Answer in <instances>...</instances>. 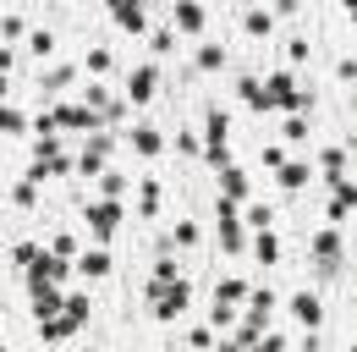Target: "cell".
I'll use <instances>...</instances> for the list:
<instances>
[{
  "instance_id": "cell-1",
  "label": "cell",
  "mask_w": 357,
  "mask_h": 352,
  "mask_svg": "<svg viewBox=\"0 0 357 352\" xmlns=\"http://www.w3.org/2000/svg\"><path fill=\"white\" fill-rule=\"evenodd\" d=\"M83 220L93 226V237H99V242H110V237H116V226H121V204H110V198H93L89 210H83Z\"/></svg>"
},
{
  "instance_id": "cell-2",
  "label": "cell",
  "mask_w": 357,
  "mask_h": 352,
  "mask_svg": "<svg viewBox=\"0 0 357 352\" xmlns=\"http://www.w3.org/2000/svg\"><path fill=\"white\" fill-rule=\"evenodd\" d=\"M313 259H319V275H335L341 270V231L335 226L313 231Z\"/></svg>"
},
{
  "instance_id": "cell-3",
  "label": "cell",
  "mask_w": 357,
  "mask_h": 352,
  "mask_svg": "<svg viewBox=\"0 0 357 352\" xmlns=\"http://www.w3.org/2000/svg\"><path fill=\"white\" fill-rule=\"evenodd\" d=\"M154 88H160V66H154V61L132 66V72H127V105H149Z\"/></svg>"
},
{
  "instance_id": "cell-4",
  "label": "cell",
  "mask_w": 357,
  "mask_h": 352,
  "mask_svg": "<svg viewBox=\"0 0 357 352\" xmlns=\"http://www.w3.org/2000/svg\"><path fill=\"white\" fill-rule=\"evenodd\" d=\"M127 143H132L137 154H149V160H154V154H160V149H165V132L154 127V122H137V127L127 132Z\"/></svg>"
},
{
  "instance_id": "cell-5",
  "label": "cell",
  "mask_w": 357,
  "mask_h": 352,
  "mask_svg": "<svg viewBox=\"0 0 357 352\" xmlns=\"http://www.w3.org/2000/svg\"><path fill=\"white\" fill-rule=\"evenodd\" d=\"M105 160H110V138H89V143H83V154H77V171L83 176H105Z\"/></svg>"
},
{
  "instance_id": "cell-6",
  "label": "cell",
  "mask_w": 357,
  "mask_h": 352,
  "mask_svg": "<svg viewBox=\"0 0 357 352\" xmlns=\"http://www.w3.org/2000/svg\"><path fill=\"white\" fill-rule=\"evenodd\" d=\"M291 319H297V325H308V330H319V319H324L319 292H297V298H291Z\"/></svg>"
},
{
  "instance_id": "cell-7",
  "label": "cell",
  "mask_w": 357,
  "mask_h": 352,
  "mask_svg": "<svg viewBox=\"0 0 357 352\" xmlns=\"http://www.w3.org/2000/svg\"><path fill=\"white\" fill-rule=\"evenodd\" d=\"M204 22H209L204 6H171V28L176 34H204Z\"/></svg>"
},
{
  "instance_id": "cell-8",
  "label": "cell",
  "mask_w": 357,
  "mask_h": 352,
  "mask_svg": "<svg viewBox=\"0 0 357 352\" xmlns=\"http://www.w3.org/2000/svg\"><path fill=\"white\" fill-rule=\"evenodd\" d=\"M110 22H116V28H127V34H143V28H149V11L121 0V6H110Z\"/></svg>"
},
{
  "instance_id": "cell-9",
  "label": "cell",
  "mask_w": 357,
  "mask_h": 352,
  "mask_svg": "<svg viewBox=\"0 0 357 352\" xmlns=\"http://www.w3.org/2000/svg\"><path fill=\"white\" fill-rule=\"evenodd\" d=\"M248 298H253V292H248L242 275H225L220 286H215V303H220V308H236V303H248Z\"/></svg>"
},
{
  "instance_id": "cell-10",
  "label": "cell",
  "mask_w": 357,
  "mask_h": 352,
  "mask_svg": "<svg viewBox=\"0 0 357 352\" xmlns=\"http://www.w3.org/2000/svg\"><path fill=\"white\" fill-rule=\"evenodd\" d=\"M220 198L225 204H242V198H248V171H242V166L220 171Z\"/></svg>"
},
{
  "instance_id": "cell-11",
  "label": "cell",
  "mask_w": 357,
  "mask_h": 352,
  "mask_svg": "<svg viewBox=\"0 0 357 352\" xmlns=\"http://www.w3.org/2000/svg\"><path fill=\"white\" fill-rule=\"evenodd\" d=\"M89 319H93V298H89V292H72V298H66V325L83 330Z\"/></svg>"
},
{
  "instance_id": "cell-12",
  "label": "cell",
  "mask_w": 357,
  "mask_h": 352,
  "mask_svg": "<svg viewBox=\"0 0 357 352\" xmlns=\"http://www.w3.org/2000/svg\"><path fill=\"white\" fill-rule=\"evenodd\" d=\"M137 215H143V220L160 215V182H154V176H149V182H137Z\"/></svg>"
},
{
  "instance_id": "cell-13",
  "label": "cell",
  "mask_w": 357,
  "mask_h": 352,
  "mask_svg": "<svg viewBox=\"0 0 357 352\" xmlns=\"http://www.w3.org/2000/svg\"><path fill=\"white\" fill-rule=\"evenodd\" d=\"M77 270H83L89 281H105V275H110V254H105V248H89V254L77 259Z\"/></svg>"
},
{
  "instance_id": "cell-14",
  "label": "cell",
  "mask_w": 357,
  "mask_h": 352,
  "mask_svg": "<svg viewBox=\"0 0 357 352\" xmlns=\"http://www.w3.org/2000/svg\"><path fill=\"white\" fill-rule=\"evenodd\" d=\"M242 28H248L253 39H264V34H275V11H264V6H253V11H242Z\"/></svg>"
},
{
  "instance_id": "cell-15",
  "label": "cell",
  "mask_w": 357,
  "mask_h": 352,
  "mask_svg": "<svg viewBox=\"0 0 357 352\" xmlns=\"http://www.w3.org/2000/svg\"><path fill=\"white\" fill-rule=\"evenodd\" d=\"M308 176H313L308 160H291V166H280V187H286V193H297V187H308Z\"/></svg>"
},
{
  "instance_id": "cell-16",
  "label": "cell",
  "mask_w": 357,
  "mask_h": 352,
  "mask_svg": "<svg viewBox=\"0 0 357 352\" xmlns=\"http://www.w3.org/2000/svg\"><path fill=\"white\" fill-rule=\"evenodd\" d=\"M253 259H259V264L280 259V237H275V231H253Z\"/></svg>"
},
{
  "instance_id": "cell-17",
  "label": "cell",
  "mask_w": 357,
  "mask_h": 352,
  "mask_svg": "<svg viewBox=\"0 0 357 352\" xmlns=\"http://www.w3.org/2000/svg\"><path fill=\"white\" fill-rule=\"evenodd\" d=\"M225 127H231V110H225V105H209V110H204V132H209V143L225 138Z\"/></svg>"
},
{
  "instance_id": "cell-18",
  "label": "cell",
  "mask_w": 357,
  "mask_h": 352,
  "mask_svg": "<svg viewBox=\"0 0 357 352\" xmlns=\"http://www.w3.org/2000/svg\"><path fill=\"white\" fill-rule=\"evenodd\" d=\"M192 61H198L204 72H220V66H225V44H198V55H192Z\"/></svg>"
},
{
  "instance_id": "cell-19",
  "label": "cell",
  "mask_w": 357,
  "mask_h": 352,
  "mask_svg": "<svg viewBox=\"0 0 357 352\" xmlns=\"http://www.w3.org/2000/svg\"><path fill=\"white\" fill-rule=\"evenodd\" d=\"M204 160H209V166H220V171H231V143H225V138H215V143L204 138Z\"/></svg>"
},
{
  "instance_id": "cell-20",
  "label": "cell",
  "mask_w": 357,
  "mask_h": 352,
  "mask_svg": "<svg viewBox=\"0 0 357 352\" xmlns=\"http://www.w3.org/2000/svg\"><path fill=\"white\" fill-rule=\"evenodd\" d=\"M242 220H248L253 231H269V226H275V210H269V204H248V210H242Z\"/></svg>"
},
{
  "instance_id": "cell-21",
  "label": "cell",
  "mask_w": 357,
  "mask_h": 352,
  "mask_svg": "<svg viewBox=\"0 0 357 352\" xmlns=\"http://www.w3.org/2000/svg\"><path fill=\"white\" fill-rule=\"evenodd\" d=\"M121 193H127V176H121V171H105V176H99V198H110V204H116Z\"/></svg>"
},
{
  "instance_id": "cell-22",
  "label": "cell",
  "mask_w": 357,
  "mask_h": 352,
  "mask_svg": "<svg viewBox=\"0 0 357 352\" xmlns=\"http://www.w3.org/2000/svg\"><path fill=\"white\" fill-rule=\"evenodd\" d=\"M165 242H171V248H192V242H198V226H192V220H176Z\"/></svg>"
},
{
  "instance_id": "cell-23",
  "label": "cell",
  "mask_w": 357,
  "mask_h": 352,
  "mask_svg": "<svg viewBox=\"0 0 357 352\" xmlns=\"http://www.w3.org/2000/svg\"><path fill=\"white\" fill-rule=\"evenodd\" d=\"M39 259H45V248H39V242H17V248H11V264H22V270H33Z\"/></svg>"
},
{
  "instance_id": "cell-24",
  "label": "cell",
  "mask_w": 357,
  "mask_h": 352,
  "mask_svg": "<svg viewBox=\"0 0 357 352\" xmlns=\"http://www.w3.org/2000/svg\"><path fill=\"white\" fill-rule=\"evenodd\" d=\"M11 204H17V210H33V204H39V182H17V187H11Z\"/></svg>"
},
{
  "instance_id": "cell-25",
  "label": "cell",
  "mask_w": 357,
  "mask_h": 352,
  "mask_svg": "<svg viewBox=\"0 0 357 352\" xmlns=\"http://www.w3.org/2000/svg\"><path fill=\"white\" fill-rule=\"evenodd\" d=\"M187 347L192 352H215V330H209V325H192V330H187Z\"/></svg>"
},
{
  "instance_id": "cell-26",
  "label": "cell",
  "mask_w": 357,
  "mask_h": 352,
  "mask_svg": "<svg viewBox=\"0 0 357 352\" xmlns=\"http://www.w3.org/2000/svg\"><path fill=\"white\" fill-rule=\"evenodd\" d=\"M0 132H28V116L17 105H0Z\"/></svg>"
},
{
  "instance_id": "cell-27",
  "label": "cell",
  "mask_w": 357,
  "mask_h": 352,
  "mask_svg": "<svg viewBox=\"0 0 357 352\" xmlns=\"http://www.w3.org/2000/svg\"><path fill=\"white\" fill-rule=\"evenodd\" d=\"M50 254H55V259H72V254H77V237H72V231H55V237H50Z\"/></svg>"
},
{
  "instance_id": "cell-28",
  "label": "cell",
  "mask_w": 357,
  "mask_h": 352,
  "mask_svg": "<svg viewBox=\"0 0 357 352\" xmlns=\"http://www.w3.org/2000/svg\"><path fill=\"white\" fill-rule=\"evenodd\" d=\"M83 66H89V72H110V66H116V55H110V50H89V55H83Z\"/></svg>"
},
{
  "instance_id": "cell-29",
  "label": "cell",
  "mask_w": 357,
  "mask_h": 352,
  "mask_svg": "<svg viewBox=\"0 0 357 352\" xmlns=\"http://www.w3.org/2000/svg\"><path fill=\"white\" fill-rule=\"evenodd\" d=\"M28 50H33V55H39V61H45V55H55V34H45V28H39V34H33V39H28Z\"/></svg>"
},
{
  "instance_id": "cell-30",
  "label": "cell",
  "mask_w": 357,
  "mask_h": 352,
  "mask_svg": "<svg viewBox=\"0 0 357 352\" xmlns=\"http://www.w3.org/2000/svg\"><path fill=\"white\" fill-rule=\"evenodd\" d=\"M308 55H313V44H308V39H286V61H297V66H303Z\"/></svg>"
},
{
  "instance_id": "cell-31",
  "label": "cell",
  "mask_w": 357,
  "mask_h": 352,
  "mask_svg": "<svg viewBox=\"0 0 357 352\" xmlns=\"http://www.w3.org/2000/svg\"><path fill=\"white\" fill-rule=\"evenodd\" d=\"M72 83V66H66V61H61V66H50L45 72V88H66Z\"/></svg>"
},
{
  "instance_id": "cell-32",
  "label": "cell",
  "mask_w": 357,
  "mask_h": 352,
  "mask_svg": "<svg viewBox=\"0 0 357 352\" xmlns=\"http://www.w3.org/2000/svg\"><path fill=\"white\" fill-rule=\"evenodd\" d=\"M176 149H181V154H198V149H204V138H198V132H187V127H181V132H176Z\"/></svg>"
},
{
  "instance_id": "cell-33",
  "label": "cell",
  "mask_w": 357,
  "mask_h": 352,
  "mask_svg": "<svg viewBox=\"0 0 357 352\" xmlns=\"http://www.w3.org/2000/svg\"><path fill=\"white\" fill-rule=\"evenodd\" d=\"M22 28H28V22H22V17H11V11H6V17H0V39H17V34H22Z\"/></svg>"
},
{
  "instance_id": "cell-34",
  "label": "cell",
  "mask_w": 357,
  "mask_h": 352,
  "mask_svg": "<svg viewBox=\"0 0 357 352\" xmlns=\"http://www.w3.org/2000/svg\"><path fill=\"white\" fill-rule=\"evenodd\" d=\"M286 138H291V143H308V122H303V116H291V122H286Z\"/></svg>"
},
{
  "instance_id": "cell-35",
  "label": "cell",
  "mask_w": 357,
  "mask_h": 352,
  "mask_svg": "<svg viewBox=\"0 0 357 352\" xmlns=\"http://www.w3.org/2000/svg\"><path fill=\"white\" fill-rule=\"evenodd\" d=\"M171 39H176V34H171V28H160V34L149 39V44H154V55H171Z\"/></svg>"
},
{
  "instance_id": "cell-36",
  "label": "cell",
  "mask_w": 357,
  "mask_h": 352,
  "mask_svg": "<svg viewBox=\"0 0 357 352\" xmlns=\"http://www.w3.org/2000/svg\"><path fill=\"white\" fill-rule=\"evenodd\" d=\"M264 166H269V171H280V166H286V149H275V143H264Z\"/></svg>"
},
{
  "instance_id": "cell-37",
  "label": "cell",
  "mask_w": 357,
  "mask_h": 352,
  "mask_svg": "<svg viewBox=\"0 0 357 352\" xmlns=\"http://www.w3.org/2000/svg\"><path fill=\"white\" fill-rule=\"evenodd\" d=\"M347 22H352V28H357V0H352V6H347Z\"/></svg>"
},
{
  "instance_id": "cell-38",
  "label": "cell",
  "mask_w": 357,
  "mask_h": 352,
  "mask_svg": "<svg viewBox=\"0 0 357 352\" xmlns=\"http://www.w3.org/2000/svg\"><path fill=\"white\" fill-rule=\"evenodd\" d=\"M215 352H236V342H215Z\"/></svg>"
},
{
  "instance_id": "cell-39",
  "label": "cell",
  "mask_w": 357,
  "mask_h": 352,
  "mask_svg": "<svg viewBox=\"0 0 357 352\" xmlns=\"http://www.w3.org/2000/svg\"><path fill=\"white\" fill-rule=\"evenodd\" d=\"M352 352H357V347H352Z\"/></svg>"
}]
</instances>
